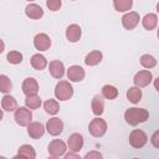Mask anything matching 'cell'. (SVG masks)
I'll list each match as a JSON object with an SVG mask.
<instances>
[{"label": "cell", "instance_id": "cell-1", "mask_svg": "<svg viewBox=\"0 0 159 159\" xmlns=\"http://www.w3.org/2000/svg\"><path fill=\"white\" fill-rule=\"evenodd\" d=\"M149 118V112L144 108L132 107L124 112V119L129 125H138L139 123H144Z\"/></svg>", "mask_w": 159, "mask_h": 159}, {"label": "cell", "instance_id": "cell-2", "mask_svg": "<svg viewBox=\"0 0 159 159\" xmlns=\"http://www.w3.org/2000/svg\"><path fill=\"white\" fill-rule=\"evenodd\" d=\"M73 96V87L68 81H60L55 87V97L60 101H68Z\"/></svg>", "mask_w": 159, "mask_h": 159}, {"label": "cell", "instance_id": "cell-3", "mask_svg": "<svg viewBox=\"0 0 159 159\" xmlns=\"http://www.w3.org/2000/svg\"><path fill=\"white\" fill-rule=\"evenodd\" d=\"M14 119L15 122L21 125V127H27L32 119V112L31 109H29L26 106L25 107H19L15 109V114H14Z\"/></svg>", "mask_w": 159, "mask_h": 159}, {"label": "cell", "instance_id": "cell-4", "mask_svg": "<svg viewBox=\"0 0 159 159\" xmlns=\"http://www.w3.org/2000/svg\"><path fill=\"white\" fill-rule=\"evenodd\" d=\"M148 142V137L144 133V130L142 129H133L129 134V144L135 148V149H140L143 148Z\"/></svg>", "mask_w": 159, "mask_h": 159}, {"label": "cell", "instance_id": "cell-5", "mask_svg": "<svg viewBox=\"0 0 159 159\" xmlns=\"http://www.w3.org/2000/svg\"><path fill=\"white\" fill-rule=\"evenodd\" d=\"M88 132L91 133V135H93L96 138H99V137L104 135L106 132H107V123H106V120L102 119V118L92 119L89 125H88Z\"/></svg>", "mask_w": 159, "mask_h": 159}, {"label": "cell", "instance_id": "cell-6", "mask_svg": "<svg viewBox=\"0 0 159 159\" xmlns=\"http://www.w3.org/2000/svg\"><path fill=\"white\" fill-rule=\"evenodd\" d=\"M139 14L135 11H127L122 16V25L125 30H133L139 24Z\"/></svg>", "mask_w": 159, "mask_h": 159}, {"label": "cell", "instance_id": "cell-7", "mask_svg": "<svg viewBox=\"0 0 159 159\" xmlns=\"http://www.w3.org/2000/svg\"><path fill=\"white\" fill-rule=\"evenodd\" d=\"M66 149H67V147H66L65 142H62L61 139H53L48 144V154L53 158H60V157L65 155Z\"/></svg>", "mask_w": 159, "mask_h": 159}, {"label": "cell", "instance_id": "cell-8", "mask_svg": "<svg viewBox=\"0 0 159 159\" xmlns=\"http://www.w3.org/2000/svg\"><path fill=\"white\" fill-rule=\"evenodd\" d=\"M134 84L139 88H143V87H147L152 81H153V75L149 70H142L139 72L135 73L134 76Z\"/></svg>", "mask_w": 159, "mask_h": 159}, {"label": "cell", "instance_id": "cell-9", "mask_svg": "<svg viewBox=\"0 0 159 159\" xmlns=\"http://www.w3.org/2000/svg\"><path fill=\"white\" fill-rule=\"evenodd\" d=\"M45 129L48 132V134L56 137V135H60L63 130V122L57 118V117H53V118H50L45 125Z\"/></svg>", "mask_w": 159, "mask_h": 159}, {"label": "cell", "instance_id": "cell-10", "mask_svg": "<svg viewBox=\"0 0 159 159\" xmlns=\"http://www.w3.org/2000/svg\"><path fill=\"white\" fill-rule=\"evenodd\" d=\"M34 46L36 50L39 51H47L51 46V40H50V36L47 34H37L34 39Z\"/></svg>", "mask_w": 159, "mask_h": 159}, {"label": "cell", "instance_id": "cell-11", "mask_svg": "<svg viewBox=\"0 0 159 159\" xmlns=\"http://www.w3.org/2000/svg\"><path fill=\"white\" fill-rule=\"evenodd\" d=\"M67 147L71 152H75V153H78L82 147H83V137L80 134V133H73L68 137V140H67Z\"/></svg>", "mask_w": 159, "mask_h": 159}, {"label": "cell", "instance_id": "cell-12", "mask_svg": "<svg viewBox=\"0 0 159 159\" xmlns=\"http://www.w3.org/2000/svg\"><path fill=\"white\" fill-rule=\"evenodd\" d=\"M48 71H50V73L53 78L61 80L65 75V65L60 60H53L48 65Z\"/></svg>", "mask_w": 159, "mask_h": 159}, {"label": "cell", "instance_id": "cell-13", "mask_svg": "<svg viewBox=\"0 0 159 159\" xmlns=\"http://www.w3.org/2000/svg\"><path fill=\"white\" fill-rule=\"evenodd\" d=\"M84 70L78 65L70 66V68L67 70V78L71 82H81L84 78Z\"/></svg>", "mask_w": 159, "mask_h": 159}, {"label": "cell", "instance_id": "cell-14", "mask_svg": "<svg viewBox=\"0 0 159 159\" xmlns=\"http://www.w3.org/2000/svg\"><path fill=\"white\" fill-rule=\"evenodd\" d=\"M22 92L25 93V96H30V94H37L39 92V83L35 78L32 77H27L24 80L22 86H21Z\"/></svg>", "mask_w": 159, "mask_h": 159}, {"label": "cell", "instance_id": "cell-15", "mask_svg": "<svg viewBox=\"0 0 159 159\" xmlns=\"http://www.w3.org/2000/svg\"><path fill=\"white\" fill-rule=\"evenodd\" d=\"M45 125L40 122H30V124L27 125V133L32 139H39L45 133Z\"/></svg>", "mask_w": 159, "mask_h": 159}, {"label": "cell", "instance_id": "cell-16", "mask_svg": "<svg viewBox=\"0 0 159 159\" xmlns=\"http://www.w3.org/2000/svg\"><path fill=\"white\" fill-rule=\"evenodd\" d=\"M25 14H26L27 17H30L32 20H39L43 16V10L40 5L31 2L25 7Z\"/></svg>", "mask_w": 159, "mask_h": 159}, {"label": "cell", "instance_id": "cell-17", "mask_svg": "<svg viewBox=\"0 0 159 159\" xmlns=\"http://www.w3.org/2000/svg\"><path fill=\"white\" fill-rule=\"evenodd\" d=\"M82 35V30L77 24H72L66 29V39L70 42H77L80 41Z\"/></svg>", "mask_w": 159, "mask_h": 159}, {"label": "cell", "instance_id": "cell-18", "mask_svg": "<svg viewBox=\"0 0 159 159\" xmlns=\"http://www.w3.org/2000/svg\"><path fill=\"white\" fill-rule=\"evenodd\" d=\"M91 109L93 112V114L96 116H101L103 112H104V101H103V97L97 94L92 98L91 101Z\"/></svg>", "mask_w": 159, "mask_h": 159}, {"label": "cell", "instance_id": "cell-19", "mask_svg": "<svg viewBox=\"0 0 159 159\" xmlns=\"http://www.w3.org/2000/svg\"><path fill=\"white\" fill-rule=\"evenodd\" d=\"M30 62H31L32 68H34V70H37V71H41V70H43V68L47 66V60H46V57H45L43 55H41V53H35V55H32Z\"/></svg>", "mask_w": 159, "mask_h": 159}, {"label": "cell", "instance_id": "cell-20", "mask_svg": "<svg viewBox=\"0 0 159 159\" xmlns=\"http://www.w3.org/2000/svg\"><path fill=\"white\" fill-rule=\"evenodd\" d=\"M142 25L145 30L150 31V30H154L158 25V16L155 14H147L143 19H142Z\"/></svg>", "mask_w": 159, "mask_h": 159}, {"label": "cell", "instance_id": "cell-21", "mask_svg": "<svg viewBox=\"0 0 159 159\" xmlns=\"http://www.w3.org/2000/svg\"><path fill=\"white\" fill-rule=\"evenodd\" d=\"M1 107L6 112H14L17 108V102H16V99L12 96H10V94L6 93L2 97V99H1Z\"/></svg>", "mask_w": 159, "mask_h": 159}, {"label": "cell", "instance_id": "cell-22", "mask_svg": "<svg viewBox=\"0 0 159 159\" xmlns=\"http://www.w3.org/2000/svg\"><path fill=\"white\" fill-rule=\"evenodd\" d=\"M19 157L20 158H27V159H35L36 158V152L30 144H22L19 148L16 158H19Z\"/></svg>", "mask_w": 159, "mask_h": 159}, {"label": "cell", "instance_id": "cell-23", "mask_svg": "<svg viewBox=\"0 0 159 159\" xmlns=\"http://www.w3.org/2000/svg\"><path fill=\"white\" fill-rule=\"evenodd\" d=\"M102 58H103L102 52L98 51V50H94V51H91V52L86 56L84 63H86L87 66H96V65H98V63L102 61Z\"/></svg>", "mask_w": 159, "mask_h": 159}, {"label": "cell", "instance_id": "cell-24", "mask_svg": "<svg viewBox=\"0 0 159 159\" xmlns=\"http://www.w3.org/2000/svg\"><path fill=\"white\" fill-rule=\"evenodd\" d=\"M127 98H128L129 102H132L134 104L139 103V101L142 99V89L137 86L129 87V89L127 91Z\"/></svg>", "mask_w": 159, "mask_h": 159}, {"label": "cell", "instance_id": "cell-25", "mask_svg": "<svg viewBox=\"0 0 159 159\" xmlns=\"http://www.w3.org/2000/svg\"><path fill=\"white\" fill-rule=\"evenodd\" d=\"M114 10L118 12H127L133 6V0H113Z\"/></svg>", "mask_w": 159, "mask_h": 159}, {"label": "cell", "instance_id": "cell-26", "mask_svg": "<svg viewBox=\"0 0 159 159\" xmlns=\"http://www.w3.org/2000/svg\"><path fill=\"white\" fill-rule=\"evenodd\" d=\"M43 108H45L46 113H48V114H51V116H55V114H57L58 111H60V104H58V102H57L56 99L50 98V99H47V101L43 103Z\"/></svg>", "mask_w": 159, "mask_h": 159}, {"label": "cell", "instance_id": "cell-27", "mask_svg": "<svg viewBox=\"0 0 159 159\" xmlns=\"http://www.w3.org/2000/svg\"><path fill=\"white\" fill-rule=\"evenodd\" d=\"M118 96V89L112 84H104L102 87V97L106 99H114Z\"/></svg>", "mask_w": 159, "mask_h": 159}, {"label": "cell", "instance_id": "cell-28", "mask_svg": "<svg viewBox=\"0 0 159 159\" xmlns=\"http://www.w3.org/2000/svg\"><path fill=\"white\" fill-rule=\"evenodd\" d=\"M25 106L29 109H37L41 106V98L37 94H30L25 98Z\"/></svg>", "mask_w": 159, "mask_h": 159}, {"label": "cell", "instance_id": "cell-29", "mask_svg": "<svg viewBox=\"0 0 159 159\" xmlns=\"http://www.w3.org/2000/svg\"><path fill=\"white\" fill-rule=\"evenodd\" d=\"M140 65H142L144 68L150 70V68H153V67L157 66V60H155L154 56H152V55H149V53H145V55H143V56L140 57Z\"/></svg>", "mask_w": 159, "mask_h": 159}, {"label": "cell", "instance_id": "cell-30", "mask_svg": "<svg viewBox=\"0 0 159 159\" xmlns=\"http://www.w3.org/2000/svg\"><path fill=\"white\" fill-rule=\"evenodd\" d=\"M12 88L11 80L6 75H0V92L1 93H9Z\"/></svg>", "mask_w": 159, "mask_h": 159}, {"label": "cell", "instance_id": "cell-31", "mask_svg": "<svg viewBox=\"0 0 159 159\" xmlns=\"http://www.w3.org/2000/svg\"><path fill=\"white\" fill-rule=\"evenodd\" d=\"M6 58L10 63L12 65H17V63H21L22 62V53L19 52V51H10L7 55H6Z\"/></svg>", "mask_w": 159, "mask_h": 159}, {"label": "cell", "instance_id": "cell-32", "mask_svg": "<svg viewBox=\"0 0 159 159\" xmlns=\"http://www.w3.org/2000/svg\"><path fill=\"white\" fill-rule=\"evenodd\" d=\"M46 5H47V7H48L51 11H57V10L61 9L62 1H61V0H47V1H46Z\"/></svg>", "mask_w": 159, "mask_h": 159}, {"label": "cell", "instance_id": "cell-33", "mask_svg": "<svg viewBox=\"0 0 159 159\" xmlns=\"http://www.w3.org/2000/svg\"><path fill=\"white\" fill-rule=\"evenodd\" d=\"M84 158L86 159H92V158H97V159H99V158H102V154L99 153V152H89V153H87L86 155H84Z\"/></svg>", "mask_w": 159, "mask_h": 159}, {"label": "cell", "instance_id": "cell-34", "mask_svg": "<svg viewBox=\"0 0 159 159\" xmlns=\"http://www.w3.org/2000/svg\"><path fill=\"white\" fill-rule=\"evenodd\" d=\"M159 130H157V132H154V134H153V137H152V143H153V145L155 147V148H159Z\"/></svg>", "mask_w": 159, "mask_h": 159}, {"label": "cell", "instance_id": "cell-35", "mask_svg": "<svg viewBox=\"0 0 159 159\" xmlns=\"http://www.w3.org/2000/svg\"><path fill=\"white\" fill-rule=\"evenodd\" d=\"M65 158H66V159H70V158H77V159H78V158H80V155H78L77 153H75V152H71V150H70V153H68V154H66V155H65Z\"/></svg>", "mask_w": 159, "mask_h": 159}, {"label": "cell", "instance_id": "cell-36", "mask_svg": "<svg viewBox=\"0 0 159 159\" xmlns=\"http://www.w3.org/2000/svg\"><path fill=\"white\" fill-rule=\"evenodd\" d=\"M4 50H5V43H4V41L0 39V53H1Z\"/></svg>", "mask_w": 159, "mask_h": 159}, {"label": "cell", "instance_id": "cell-37", "mask_svg": "<svg viewBox=\"0 0 159 159\" xmlns=\"http://www.w3.org/2000/svg\"><path fill=\"white\" fill-rule=\"evenodd\" d=\"M2 117H4V113H2V109H0V120L2 119Z\"/></svg>", "mask_w": 159, "mask_h": 159}, {"label": "cell", "instance_id": "cell-38", "mask_svg": "<svg viewBox=\"0 0 159 159\" xmlns=\"http://www.w3.org/2000/svg\"><path fill=\"white\" fill-rule=\"evenodd\" d=\"M26 1H29V2H31V1H35V0H26Z\"/></svg>", "mask_w": 159, "mask_h": 159}, {"label": "cell", "instance_id": "cell-39", "mask_svg": "<svg viewBox=\"0 0 159 159\" xmlns=\"http://www.w3.org/2000/svg\"><path fill=\"white\" fill-rule=\"evenodd\" d=\"M73 1H75V0H73Z\"/></svg>", "mask_w": 159, "mask_h": 159}]
</instances>
